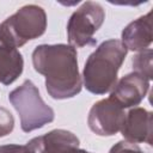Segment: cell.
I'll list each match as a JSON object with an SVG mask.
<instances>
[{"label":"cell","instance_id":"6da1fadb","mask_svg":"<svg viewBox=\"0 0 153 153\" xmlns=\"http://www.w3.org/2000/svg\"><path fill=\"white\" fill-rule=\"evenodd\" d=\"M35 71L45 76V88L54 99L73 98L80 93L82 79L75 48L69 44H41L32 51Z\"/></svg>","mask_w":153,"mask_h":153},{"label":"cell","instance_id":"7a4b0ae2","mask_svg":"<svg viewBox=\"0 0 153 153\" xmlns=\"http://www.w3.org/2000/svg\"><path fill=\"white\" fill-rule=\"evenodd\" d=\"M128 49L120 39L104 41L87 57L82 71L86 90L93 94L110 92L117 82V73L127 56Z\"/></svg>","mask_w":153,"mask_h":153},{"label":"cell","instance_id":"3957f363","mask_svg":"<svg viewBox=\"0 0 153 153\" xmlns=\"http://www.w3.org/2000/svg\"><path fill=\"white\" fill-rule=\"evenodd\" d=\"M47 14L37 5H25L0 24V45L20 48L45 32Z\"/></svg>","mask_w":153,"mask_h":153},{"label":"cell","instance_id":"277c9868","mask_svg":"<svg viewBox=\"0 0 153 153\" xmlns=\"http://www.w3.org/2000/svg\"><path fill=\"white\" fill-rule=\"evenodd\" d=\"M8 100L18 112L20 128L25 133L39 129L55 118L54 110L44 103L37 86L29 79L10 92Z\"/></svg>","mask_w":153,"mask_h":153},{"label":"cell","instance_id":"5b68a950","mask_svg":"<svg viewBox=\"0 0 153 153\" xmlns=\"http://www.w3.org/2000/svg\"><path fill=\"white\" fill-rule=\"evenodd\" d=\"M105 11L98 2L86 1L74 11L67 24V37L73 48L96 45L94 33L103 25Z\"/></svg>","mask_w":153,"mask_h":153},{"label":"cell","instance_id":"8992f818","mask_svg":"<svg viewBox=\"0 0 153 153\" xmlns=\"http://www.w3.org/2000/svg\"><path fill=\"white\" fill-rule=\"evenodd\" d=\"M124 109L110 97L94 103L88 112V128L99 136H111L117 134L123 124Z\"/></svg>","mask_w":153,"mask_h":153},{"label":"cell","instance_id":"52a82bcc","mask_svg":"<svg viewBox=\"0 0 153 153\" xmlns=\"http://www.w3.org/2000/svg\"><path fill=\"white\" fill-rule=\"evenodd\" d=\"M149 90V80L137 73L131 72L122 76L110 92V98L123 109L139 105Z\"/></svg>","mask_w":153,"mask_h":153},{"label":"cell","instance_id":"ba28073f","mask_svg":"<svg viewBox=\"0 0 153 153\" xmlns=\"http://www.w3.org/2000/svg\"><path fill=\"white\" fill-rule=\"evenodd\" d=\"M120 131L128 142L152 145V112L139 106L130 109Z\"/></svg>","mask_w":153,"mask_h":153},{"label":"cell","instance_id":"9c48e42d","mask_svg":"<svg viewBox=\"0 0 153 153\" xmlns=\"http://www.w3.org/2000/svg\"><path fill=\"white\" fill-rule=\"evenodd\" d=\"M35 153H72L79 148V139L69 130L54 129L26 143Z\"/></svg>","mask_w":153,"mask_h":153},{"label":"cell","instance_id":"30bf717a","mask_svg":"<svg viewBox=\"0 0 153 153\" xmlns=\"http://www.w3.org/2000/svg\"><path fill=\"white\" fill-rule=\"evenodd\" d=\"M152 12L129 23L122 31V43L128 50L142 51L152 43Z\"/></svg>","mask_w":153,"mask_h":153},{"label":"cell","instance_id":"8fae6325","mask_svg":"<svg viewBox=\"0 0 153 153\" xmlns=\"http://www.w3.org/2000/svg\"><path fill=\"white\" fill-rule=\"evenodd\" d=\"M24 60L18 49L0 45V82L10 85L23 73Z\"/></svg>","mask_w":153,"mask_h":153},{"label":"cell","instance_id":"7c38bea8","mask_svg":"<svg viewBox=\"0 0 153 153\" xmlns=\"http://www.w3.org/2000/svg\"><path fill=\"white\" fill-rule=\"evenodd\" d=\"M152 57H153V51L151 48L145 49L142 51H139L135 56H133L131 63L134 72H137L142 75H145L148 80L152 79Z\"/></svg>","mask_w":153,"mask_h":153},{"label":"cell","instance_id":"4fadbf2b","mask_svg":"<svg viewBox=\"0 0 153 153\" xmlns=\"http://www.w3.org/2000/svg\"><path fill=\"white\" fill-rule=\"evenodd\" d=\"M14 128L13 115L4 106H0V137L8 135Z\"/></svg>","mask_w":153,"mask_h":153},{"label":"cell","instance_id":"5bb4252c","mask_svg":"<svg viewBox=\"0 0 153 153\" xmlns=\"http://www.w3.org/2000/svg\"><path fill=\"white\" fill-rule=\"evenodd\" d=\"M109 153H145V152L136 143H131V142L123 140V141H118L117 143H115L110 148Z\"/></svg>","mask_w":153,"mask_h":153},{"label":"cell","instance_id":"9a60e30c","mask_svg":"<svg viewBox=\"0 0 153 153\" xmlns=\"http://www.w3.org/2000/svg\"><path fill=\"white\" fill-rule=\"evenodd\" d=\"M0 153H35L27 145H4L0 146Z\"/></svg>","mask_w":153,"mask_h":153},{"label":"cell","instance_id":"2e32d148","mask_svg":"<svg viewBox=\"0 0 153 153\" xmlns=\"http://www.w3.org/2000/svg\"><path fill=\"white\" fill-rule=\"evenodd\" d=\"M72 153H91V152H87V151L81 149V148H76V149H74Z\"/></svg>","mask_w":153,"mask_h":153}]
</instances>
